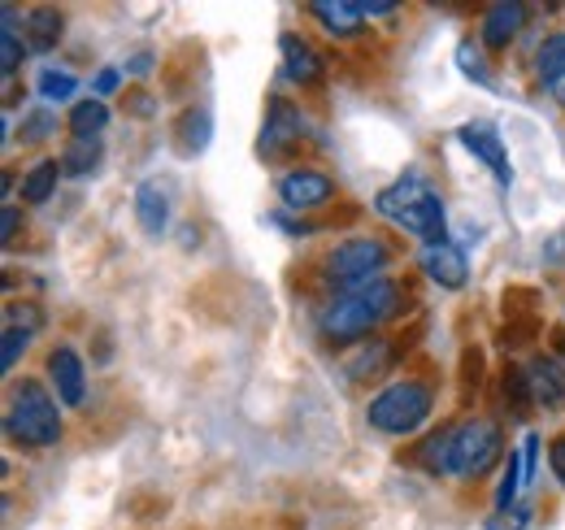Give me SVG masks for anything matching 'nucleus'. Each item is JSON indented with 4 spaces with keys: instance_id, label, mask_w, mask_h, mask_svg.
<instances>
[{
    "instance_id": "10",
    "label": "nucleus",
    "mask_w": 565,
    "mask_h": 530,
    "mask_svg": "<svg viewBox=\"0 0 565 530\" xmlns=\"http://www.w3.org/2000/svg\"><path fill=\"white\" fill-rule=\"evenodd\" d=\"M49 379H53V392H57L62 404L83 409V400H87V370H83V357L74 352L71 343L49 352Z\"/></svg>"
},
{
    "instance_id": "9",
    "label": "nucleus",
    "mask_w": 565,
    "mask_h": 530,
    "mask_svg": "<svg viewBox=\"0 0 565 530\" xmlns=\"http://www.w3.org/2000/svg\"><path fill=\"white\" fill-rule=\"evenodd\" d=\"M457 139L475 152V161H483L488 170L495 174V183L500 188H509L513 183V166H509V148H504V139H500V131H495L492 123H466L461 131H457Z\"/></svg>"
},
{
    "instance_id": "11",
    "label": "nucleus",
    "mask_w": 565,
    "mask_h": 530,
    "mask_svg": "<svg viewBox=\"0 0 565 530\" xmlns=\"http://www.w3.org/2000/svg\"><path fill=\"white\" fill-rule=\"evenodd\" d=\"M526 388H531V404L562 413L565 409V361H557V357H535V361L526 365Z\"/></svg>"
},
{
    "instance_id": "16",
    "label": "nucleus",
    "mask_w": 565,
    "mask_h": 530,
    "mask_svg": "<svg viewBox=\"0 0 565 530\" xmlns=\"http://www.w3.org/2000/svg\"><path fill=\"white\" fill-rule=\"evenodd\" d=\"M309 13H313L331 35H340V40L356 35V31H361V22H365L361 4H349V0H313V4H309Z\"/></svg>"
},
{
    "instance_id": "8",
    "label": "nucleus",
    "mask_w": 565,
    "mask_h": 530,
    "mask_svg": "<svg viewBox=\"0 0 565 530\" xmlns=\"http://www.w3.org/2000/svg\"><path fill=\"white\" fill-rule=\"evenodd\" d=\"M331 197H335V183H331V174H322V170H291V174L279 179V200H282V209H291V213L322 209Z\"/></svg>"
},
{
    "instance_id": "38",
    "label": "nucleus",
    "mask_w": 565,
    "mask_h": 530,
    "mask_svg": "<svg viewBox=\"0 0 565 530\" xmlns=\"http://www.w3.org/2000/svg\"><path fill=\"white\" fill-rule=\"evenodd\" d=\"M557 348H562V352H565V339H557Z\"/></svg>"
},
{
    "instance_id": "25",
    "label": "nucleus",
    "mask_w": 565,
    "mask_h": 530,
    "mask_svg": "<svg viewBox=\"0 0 565 530\" xmlns=\"http://www.w3.org/2000/svg\"><path fill=\"white\" fill-rule=\"evenodd\" d=\"M179 144H183V152H201V148L210 144V114H205V109L183 114V123H179Z\"/></svg>"
},
{
    "instance_id": "17",
    "label": "nucleus",
    "mask_w": 565,
    "mask_h": 530,
    "mask_svg": "<svg viewBox=\"0 0 565 530\" xmlns=\"http://www.w3.org/2000/svg\"><path fill=\"white\" fill-rule=\"evenodd\" d=\"M62 13L57 9H31L26 13V44L35 49V53H53L57 49V40H62Z\"/></svg>"
},
{
    "instance_id": "13",
    "label": "nucleus",
    "mask_w": 565,
    "mask_h": 530,
    "mask_svg": "<svg viewBox=\"0 0 565 530\" xmlns=\"http://www.w3.org/2000/svg\"><path fill=\"white\" fill-rule=\"evenodd\" d=\"M279 53H282V74H287V83H296V87H318V83H322V57H318V49H313L309 40L282 35Z\"/></svg>"
},
{
    "instance_id": "18",
    "label": "nucleus",
    "mask_w": 565,
    "mask_h": 530,
    "mask_svg": "<svg viewBox=\"0 0 565 530\" xmlns=\"http://www.w3.org/2000/svg\"><path fill=\"white\" fill-rule=\"evenodd\" d=\"M62 174H66L62 161H53V157L35 161V166L26 170V179H22V200H26V204H44V200L57 192V179H62Z\"/></svg>"
},
{
    "instance_id": "36",
    "label": "nucleus",
    "mask_w": 565,
    "mask_h": 530,
    "mask_svg": "<svg viewBox=\"0 0 565 530\" xmlns=\"http://www.w3.org/2000/svg\"><path fill=\"white\" fill-rule=\"evenodd\" d=\"M548 96H553V100L565 109V70L557 74V78H548Z\"/></svg>"
},
{
    "instance_id": "4",
    "label": "nucleus",
    "mask_w": 565,
    "mask_h": 530,
    "mask_svg": "<svg viewBox=\"0 0 565 530\" xmlns=\"http://www.w3.org/2000/svg\"><path fill=\"white\" fill-rule=\"evenodd\" d=\"M435 396L430 388L418 379H401V383H387L379 396L365 404V422L379 431V435H414L430 417Z\"/></svg>"
},
{
    "instance_id": "2",
    "label": "nucleus",
    "mask_w": 565,
    "mask_h": 530,
    "mask_svg": "<svg viewBox=\"0 0 565 530\" xmlns=\"http://www.w3.org/2000/svg\"><path fill=\"white\" fill-rule=\"evenodd\" d=\"M374 209L387 222H396L401 231L426 240V244H439L444 240V200H439V192L426 183L418 170H409L392 188H383L379 200H374Z\"/></svg>"
},
{
    "instance_id": "6",
    "label": "nucleus",
    "mask_w": 565,
    "mask_h": 530,
    "mask_svg": "<svg viewBox=\"0 0 565 530\" xmlns=\"http://www.w3.org/2000/svg\"><path fill=\"white\" fill-rule=\"evenodd\" d=\"M387 265H392L387 240H379V235H353V240H344V244H335L327 253L322 274L335 287H344V292H361L370 283H383V269Z\"/></svg>"
},
{
    "instance_id": "33",
    "label": "nucleus",
    "mask_w": 565,
    "mask_h": 530,
    "mask_svg": "<svg viewBox=\"0 0 565 530\" xmlns=\"http://www.w3.org/2000/svg\"><path fill=\"white\" fill-rule=\"evenodd\" d=\"M13 235H18V209H13V204H4V213H0V240L9 244Z\"/></svg>"
},
{
    "instance_id": "26",
    "label": "nucleus",
    "mask_w": 565,
    "mask_h": 530,
    "mask_svg": "<svg viewBox=\"0 0 565 530\" xmlns=\"http://www.w3.org/2000/svg\"><path fill=\"white\" fill-rule=\"evenodd\" d=\"M457 66L466 70L475 83H483V87H492V70H488V62H483V49H475L470 40L457 49Z\"/></svg>"
},
{
    "instance_id": "35",
    "label": "nucleus",
    "mask_w": 565,
    "mask_h": 530,
    "mask_svg": "<svg viewBox=\"0 0 565 530\" xmlns=\"http://www.w3.org/2000/svg\"><path fill=\"white\" fill-rule=\"evenodd\" d=\"M361 13L365 18H387V13H396V4L392 0H370V4H361Z\"/></svg>"
},
{
    "instance_id": "12",
    "label": "nucleus",
    "mask_w": 565,
    "mask_h": 530,
    "mask_svg": "<svg viewBox=\"0 0 565 530\" xmlns=\"http://www.w3.org/2000/svg\"><path fill=\"white\" fill-rule=\"evenodd\" d=\"M423 269H426V278H430V283H439L444 292H457V287H466V278H470L466 253H461L457 244H448V240L426 244V248H423Z\"/></svg>"
},
{
    "instance_id": "22",
    "label": "nucleus",
    "mask_w": 565,
    "mask_h": 530,
    "mask_svg": "<svg viewBox=\"0 0 565 530\" xmlns=\"http://www.w3.org/2000/svg\"><path fill=\"white\" fill-rule=\"evenodd\" d=\"M448 448H452V426L435 431L423 448H418V462H423L426 474H448Z\"/></svg>"
},
{
    "instance_id": "3",
    "label": "nucleus",
    "mask_w": 565,
    "mask_h": 530,
    "mask_svg": "<svg viewBox=\"0 0 565 530\" xmlns=\"http://www.w3.org/2000/svg\"><path fill=\"white\" fill-rule=\"evenodd\" d=\"M4 431L13 444H26V448H53L62 439V409L57 396L35 383V379H22L13 383L9 392V409H4Z\"/></svg>"
},
{
    "instance_id": "27",
    "label": "nucleus",
    "mask_w": 565,
    "mask_h": 530,
    "mask_svg": "<svg viewBox=\"0 0 565 530\" xmlns=\"http://www.w3.org/2000/svg\"><path fill=\"white\" fill-rule=\"evenodd\" d=\"M26 343H31V327H9V331H4L0 365H4V370H13V365H18V357L26 352Z\"/></svg>"
},
{
    "instance_id": "23",
    "label": "nucleus",
    "mask_w": 565,
    "mask_h": 530,
    "mask_svg": "<svg viewBox=\"0 0 565 530\" xmlns=\"http://www.w3.org/2000/svg\"><path fill=\"white\" fill-rule=\"evenodd\" d=\"M535 70H540V78H544V83L562 74L565 70V31H553V35L535 49Z\"/></svg>"
},
{
    "instance_id": "1",
    "label": "nucleus",
    "mask_w": 565,
    "mask_h": 530,
    "mask_svg": "<svg viewBox=\"0 0 565 530\" xmlns=\"http://www.w3.org/2000/svg\"><path fill=\"white\" fill-rule=\"evenodd\" d=\"M396 309H401V283L383 278V283H370L361 292L335 296L318 314V331L327 335L331 343H361L365 335L379 331Z\"/></svg>"
},
{
    "instance_id": "15",
    "label": "nucleus",
    "mask_w": 565,
    "mask_h": 530,
    "mask_svg": "<svg viewBox=\"0 0 565 530\" xmlns=\"http://www.w3.org/2000/svg\"><path fill=\"white\" fill-rule=\"evenodd\" d=\"M136 222L143 235H166L170 226V188L161 179H148L136 192Z\"/></svg>"
},
{
    "instance_id": "19",
    "label": "nucleus",
    "mask_w": 565,
    "mask_h": 530,
    "mask_svg": "<svg viewBox=\"0 0 565 530\" xmlns=\"http://www.w3.org/2000/svg\"><path fill=\"white\" fill-rule=\"evenodd\" d=\"M109 127V105L105 100H78L71 109V135L74 139H100V131Z\"/></svg>"
},
{
    "instance_id": "7",
    "label": "nucleus",
    "mask_w": 565,
    "mask_h": 530,
    "mask_svg": "<svg viewBox=\"0 0 565 530\" xmlns=\"http://www.w3.org/2000/svg\"><path fill=\"white\" fill-rule=\"evenodd\" d=\"M305 118H300V109L291 105V100H282L275 96L270 100V109H266V127H262V157H282V152H291L300 139H305Z\"/></svg>"
},
{
    "instance_id": "29",
    "label": "nucleus",
    "mask_w": 565,
    "mask_h": 530,
    "mask_svg": "<svg viewBox=\"0 0 565 530\" xmlns=\"http://www.w3.org/2000/svg\"><path fill=\"white\" fill-rule=\"evenodd\" d=\"M22 44H18V35H13V22H4V31H0V66L4 74H13V70L22 66Z\"/></svg>"
},
{
    "instance_id": "20",
    "label": "nucleus",
    "mask_w": 565,
    "mask_h": 530,
    "mask_svg": "<svg viewBox=\"0 0 565 530\" xmlns=\"http://www.w3.org/2000/svg\"><path fill=\"white\" fill-rule=\"evenodd\" d=\"M100 157H105L100 139H71L66 152H62V170L66 174H92L100 166Z\"/></svg>"
},
{
    "instance_id": "14",
    "label": "nucleus",
    "mask_w": 565,
    "mask_h": 530,
    "mask_svg": "<svg viewBox=\"0 0 565 530\" xmlns=\"http://www.w3.org/2000/svg\"><path fill=\"white\" fill-rule=\"evenodd\" d=\"M522 22H526V4L500 0V4H492V9L483 13V44H488L492 53H504V49L518 40Z\"/></svg>"
},
{
    "instance_id": "28",
    "label": "nucleus",
    "mask_w": 565,
    "mask_h": 530,
    "mask_svg": "<svg viewBox=\"0 0 565 530\" xmlns=\"http://www.w3.org/2000/svg\"><path fill=\"white\" fill-rule=\"evenodd\" d=\"M531 527V509L526 505H513V509H495V518H488L483 530H526Z\"/></svg>"
},
{
    "instance_id": "34",
    "label": "nucleus",
    "mask_w": 565,
    "mask_h": 530,
    "mask_svg": "<svg viewBox=\"0 0 565 530\" xmlns=\"http://www.w3.org/2000/svg\"><path fill=\"white\" fill-rule=\"evenodd\" d=\"M275 222L287 226V235H313V226H309L305 218H282V213H275Z\"/></svg>"
},
{
    "instance_id": "24",
    "label": "nucleus",
    "mask_w": 565,
    "mask_h": 530,
    "mask_svg": "<svg viewBox=\"0 0 565 530\" xmlns=\"http://www.w3.org/2000/svg\"><path fill=\"white\" fill-rule=\"evenodd\" d=\"M35 87H40V96H44L49 105H62V100H71L74 92H78V83H74L71 70H53V66L40 74V83H35Z\"/></svg>"
},
{
    "instance_id": "21",
    "label": "nucleus",
    "mask_w": 565,
    "mask_h": 530,
    "mask_svg": "<svg viewBox=\"0 0 565 530\" xmlns=\"http://www.w3.org/2000/svg\"><path fill=\"white\" fill-rule=\"evenodd\" d=\"M392 361V348L383 339H374L370 348H356V357H349V374L353 379H370V374H383Z\"/></svg>"
},
{
    "instance_id": "30",
    "label": "nucleus",
    "mask_w": 565,
    "mask_h": 530,
    "mask_svg": "<svg viewBox=\"0 0 565 530\" xmlns=\"http://www.w3.org/2000/svg\"><path fill=\"white\" fill-rule=\"evenodd\" d=\"M49 131H53V114H31L26 118V131H22V144H35V139H44Z\"/></svg>"
},
{
    "instance_id": "32",
    "label": "nucleus",
    "mask_w": 565,
    "mask_h": 530,
    "mask_svg": "<svg viewBox=\"0 0 565 530\" xmlns=\"http://www.w3.org/2000/svg\"><path fill=\"white\" fill-rule=\"evenodd\" d=\"M548 465H553L557 483L565 487V435H562V439H553V448H548Z\"/></svg>"
},
{
    "instance_id": "31",
    "label": "nucleus",
    "mask_w": 565,
    "mask_h": 530,
    "mask_svg": "<svg viewBox=\"0 0 565 530\" xmlns=\"http://www.w3.org/2000/svg\"><path fill=\"white\" fill-rule=\"evenodd\" d=\"M122 83V70H114V66H105L100 74H96V83H92V92H96V100H105L114 87Z\"/></svg>"
},
{
    "instance_id": "37",
    "label": "nucleus",
    "mask_w": 565,
    "mask_h": 530,
    "mask_svg": "<svg viewBox=\"0 0 565 530\" xmlns=\"http://www.w3.org/2000/svg\"><path fill=\"white\" fill-rule=\"evenodd\" d=\"M148 70H152V57H148V53H140V57L131 62V74H148Z\"/></svg>"
},
{
    "instance_id": "5",
    "label": "nucleus",
    "mask_w": 565,
    "mask_h": 530,
    "mask_svg": "<svg viewBox=\"0 0 565 530\" xmlns=\"http://www.w3.org/2000/svg\"><path fill=\"white\" fill-rule=\"evenodd\" d=\"M500 462H504V431L492 417H466L452 426V448H448L452 478H483Z\"/></svg>"
}]
</instances>
